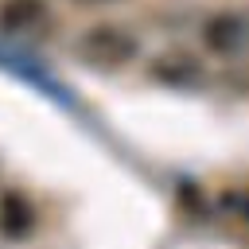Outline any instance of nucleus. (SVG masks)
I'll use <instances>...</instances> for the list:
<instances>
[{
    "label": "nucleus",
    "mask_w": 249,
    "mask_h": 249,
    "mask_svg": "<svg viewBox=\"0 0 249 249\" xmlns=\"http://www.w3.org/2000/svg\"><path fill=\"white\" fill-rule=\"evenodd\" d=\"M136 54H140V39H136V31H128L121 23H93L78 39V58L89 66H101V70H117V66L132 62Z\"/></svg>",
    "instance_id": "f257e3e1"
},
{
    "label": "nucleus",
    "mask_w": 249,
    "mask_h": 249,
    "mask_svg": "<svg viewBox=\"0 0 249 249\" xmlns=\"http://www.w3.org/2000/svg\"><path fill=\"white\" fill-rule=\"evenodd\" d=\"M148 78L160 82V86H171V89H195V86L206 82V66L187 51H167V54L152 58Z\"/></svg>",
    "instance_id": "f03ea898"
},
{
    "label": "nucleus",
    "mask_w": 249,
    "mask_h": 249,
    "mask_svg": "<svg viewBox=\"0 0 249 249\" xmlns=\"http://www.w3.org/2000/svg\"><path fill=\"white\" fill-rule=\"evenodd\" d=\"M202 43L214 54H237L249 47V16L245 12H218L202 23Z\"/></svg>",
    "instance_id": "7ed1b4c3"
},
{
    "label": "nucleus",
    "mask_w": 249,
    "mask_h": 249,
    "mask_svg": "<svg viewBox=\"0 0 249 249\" xmlns=\"http://www.w3.org/2000/svg\"><path fill=\"white\" fill-rule=\"evenodd\" d=\"M47 19L43 0H4L0 4V27L4 31H31Z\"/></svg>",
    "instance_id": "20e7f679"
},
{
    "label": "nucleus",
    "mask_w": 249,
    "mask_h": 249,
    "mask_svg": "<svg viewBox=\"0 0 249 249\" xmlns=\"http://www.w3.org/2000/svg\"><path fill=\"white\" fill-rule=\"evenodd\" d=\"M31 222H35V210L19 195H4V202H0V230L8 237H23L31 230Z\"/></svg>",
    "instance_id": "39448f33"
},
{
    "label": "nucleus",
    "mask_w": 249,
    "mask_h": 249,
    "mask_svg": "<svg viewBox=\"0 0 249 249\" xmlns=\"http://www.w3.org/2000/svg\"><path fill=\"white\" fill-rule=\"evenodd\" d=\"M74 4H117V0H74Z\"/></svg>",
    "instance_id": "423d86ee"
},
{
    "label": "nucleus",
    "mask_w": 249,
    "mask_h": 249,
    "mask_svg": "<svg viewBox=\"0 0 249 249\" xmlns=\"http://www.w3.org/2000/svg\"><path fill=\"white\" fill-rule=\"evenodd\" d=\"M245 210H249V206H245Z\"/></svg>",
    "instance_id": "0eeeda50"
}]
</instances>
